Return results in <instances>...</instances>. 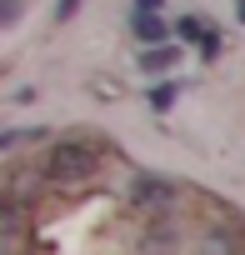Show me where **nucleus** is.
<instances>
[{
	"instance_id": "nucleus-1",
	"label": "nucleus",
	"mask_w": 245,
	"mask_h": 255,
	"mask_svg": "<svg viewBox=\"0 0 245 255\" xmlns=\"http://www.w3.org/2000/svg\"><path fill=\"white\" fill-rule=\"evenodd\" d=\"M105 165V140L95 135H70V140H55L40 160H35V175L40 185H55V190H75V185H90Z\"/></svg>"
},
{
	"instance_id": "nucleus-2",
	"label": "nucleus",
	"mask_w": 245,
	"mask_h": 255,
	"mask_svg": "<svg viewBox=\"0 0 245 255\" xmlns=\"http://www.w3.org/2000/svg\"><path fill=\"white\" fill-rule=\"evenodd\" d=\"M175 195H180V185L165 180V175H135V185H130V205L135 210H150V215H170L175 210Z\"/></svg>"
},
{
	"instance_id": "nucleus-3",
	"label": "nucleus",
	"mask_w": 245,
	"mask_h": 255,
	"mask_svg": "<svg viewBox=\"0 0 245 255\" xmlns=\"http://www.w3.org/2000/svg\"><path fill=\"white\" fill-rule=\"evenodd\" d=\"M175 35H180V40H190V45H200L205 55H215V50H220V35H215V25H210V20H200V15H180Z\"/></svg>"
},
{
	"instance_id": "nucleus-4",
	"label": "nucleus",
	"mask_w": 245,
	"mask_h": 255,
	"mask_svg": "<svg viewBox=\"0 0 245 255\" xmlns=\"http://www.w3.org/2000/svg\"><path fill=\"white\" fill-rule=\"evenodd\" d=\"M0 240H5L10 255L20 250V240H25V205H20V200H5V205H0Z\"/></svg>"
},
{
	"instance_id": "nucleus-5",
	"label": "nucleus",
	"mask_w": 245,
	"mask_h": 255,
	"mask_svg": "<svg viewBox=\"0 0 245 255\" xmlns=\"http://www.w3.org/2000/svg\"><path fill=\"white\" fill-rule=\"evenodd\" d=\"M130 30H135V40H145L150 50L165 45V35H170V25H165L160 15H130Z\"/></svg>"
},
{
	"instance_id": "nucleus-6",
	"label": "nucleus",
	"mask_w": 245,
	"mask_h": 255,
	"mask_svg": "<svg viewBox=\"0 0 245 255\" xmlns=\"http://www.w3.org/2000/svg\"><path fill=\"white\" fill-rule=\"evenodd\" d=\"M175 60H180V50H175V45H155V50H145V55H140V70H170Z\"/></svg>"
},
{
	"instance_id": "nucleus-7",
	"label": "nucleus",
	"mask_w": 245,
	"mask_h": 255,
	"mask_svg": "<svg viewBox=\"0 0 245 255\" xmlns=\"http://www.w3.org/2000/svg\"><path fill=\"white\" fill-rule=\"evenodd\" d=\"M170 100H175V85H155L150 90V105L155 110H170Z\"/></svg>"
},
{
	"instance_id": "nucleus-8",
	"label": "nucleus",
	"mask_w": 245,
	"mask_h": 255,
	"mask_svg": "<svg viewBox=\"0 0 245 255\" xmlns=\"http://www.w3.org/2000/svg\"><path fill=\"white\" fill-rule=\"evenodd\" d=\"M20 20V0H0V25H15Z\"/></svg>"
},
{
	"instance_id": "nucleus-9",
	"label": "nucleus",
	"mask_w": 245,
	"mask_h": 255,
	"mask_svg": "<svg viewBox=\"0 0 245 255\" xmlns=\"http://www.w3.org/2000/svg\"><path fill=\"white\" fill-rule=\"evenodd\" d=\"M165 0H135V15H160Z\"/></svg>"
},
{
	"instance_id": "nucleus-10",
	"label": "nucleus",
	"mask_w": 245,
	"mask_h": 255,
	"mask_svg": "<svg viewBox=\"0 0 245 255\" xmlns=\"http://www.w3.org/2000/svg\"><path fill=\"white\" fill-rule=\"evenodd\" d=\"M75 5H80V0H60V5H55V20H70V15H75Z\"/></svg>"
},
{
	"instance_id": "nucleus-11",
	"label": "nucleus",
	"mask_w": 245,
	"mask_h": 255,
	"mask_svg": "<svg viewBox=\"0 0 245 255\" xmlns=\"http://www.w3.org/2000/svg\"><path fill=\"white\" fill-rule=\"evenodd\" d=\"M235 20H240V25H245V0H235Z\"/></svg>"
}]
</instances>
